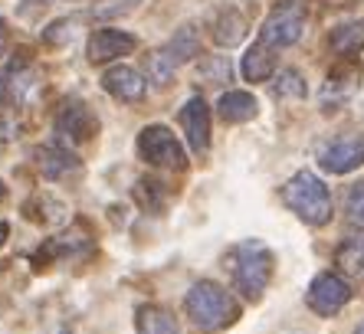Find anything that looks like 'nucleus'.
<instances>
[{
  "label": "nucleus",
  "instance_id": "obj_1",
  "mask_svg": "<svg viewBox=\"0 0 364 334\" xmlns=\"http://www.w3.org/2000/svg\"><path fill=\"white\" fill-rule=\"evenodd\" d=\"M223 266L230 269L233 289L243 295L246 301H259L266 295V285L276 269V256L266 242L259 239H243L223 256Z\"/></svg>",
  "mask_w": 364,
  "mask_h": 334
},
{
  "label": "nucleus",
  "instance_id": "obj_2",
  "mask_svg": "<svg viewBox=\"0 0 364 334\" xmlns=\"http://www.w3.org/2000/svg\"><path fill=\"white\" fill-rule=\"evenodd\" d=\"M184 311L191 318V325L203 334L223 331L240 318V301L223 289V285L210 282V279H200L187 289L184 295Z\"/></svg>",
  "mask_w": 364,
  "mask_h": 334
},
{
  "label": "nucleus",
  "instance_id": "obj_3",
  "mask_svg": "<svg viewBox=\"0 0 364 334\" xmlns=\"http://www.w3.org/2000/svg\"><path fill=\"white\" fill-rule=\"evenodd\" d=\"M282 200L309 226H325L331 220V193L322 184V177L312 171H299L289 177V184L282 187Z\"/></svg>",
  "mask_w": 364,
  "mask_h": 334
},
{
  "label": "nucleus",
  "instance_id": "obj_4",
  "mask_svg": "<svg viewBox=\"0 0 364 334\" xmlns=\"http://www.w3.org/2000/svg\"><path fill=\"white\" fill-rule=\"evenodd\" d=\"M138 158L151 167H164V171H184L187 167V151L178 141V134L168 125H148L138 134Z\"/></svg>",
  "mask_w": 364,
  "mask_h": 334
},
{
  "label": "nucleus",
  "instance_id": "obj_5",
  "mask_svg": "<svg viewBox=\"0 0 364 334\" xmlns=\"http://www.w3.org/2000/svg\"><path fill=\"white\" fill-rule=\"evenodd\" d=\"M305 30V10L299 0H282L276 7L269 10V17H266L263 30H259V40L269 43L272 50H279V46H292L299 43Z\"/></svg>",
  "mask_w": 364,
  "mask_h": 334
},
{
  "label": "nucleus",
  "instance_id": "obj_6",
  "mask_svg": "<svg viewBox=\"0 0 364 334\" xmlns=\"http://www.w3.org/2000/svg\"><path fill=\"white\" fill-rule=\"evenodd\" d=\"M305 301H309V308L315 315L331 318L351 301V285L338 272H318L312 279V285H309V292H305Z\"/></svg>",
  "mask_w": 364,
  "mask_h": 334
},
{
  "label": "nucleus",
  "instance_id": "obj_7",
  "mask_svg": "<svg viewBox=\"0 0 364 334\" xmlns=\"http://www.w3.org/2000/svg\"><path fill=\"white\" fill-rule=\"evenodd\" d=\"M364 164V138L358 134H345L335 141L318 148V167L328 174H351Z\"/></svg>",
  "mask_w": 364,
  "mask_h": 334
},
{
  "label": "nucleus",
  "instance_id": "obj_8",
  "mask_svg": "<svg viewBox=\"0 0 364 334\" xmlns=\"http://www.w3.org/2000/svg\"><path fill=\"white\" fill-rule=\"evenodd\" d=\"M56 131L63 138H69L73 144H82L99 131V122H95V115L89 112L85 102L73 99V102H63V109L56 112Z\"/></svg>",
  "mask_w": 364,
  "mask_h": 334
},
{
  "label": "nucleus",
  "instance_id": "obj_9",
  "mask_svg": "<svg viewBox=\"0 0 364 334\" xmlns=\"http://www.w3.org/2000/svg\"><path fill=\"white\" fill-rule=\"evenodd\" d=\"M135 46H138V36L105 26V30H95V33L89 36V63L105 66L112 59H122V56H128V53H135Z\"/></svg>",
  "mask_w": 364,
  "mask_h": 334
},
{
  "label": "nucleus",
  "instance_id": "obj_10",
  "mask_svg": "<svg viewBox=\"0 0 364 334\" xmlns=\"http://www.w3.org/2000/svg\"><path fill=\"white\" fill-rule=\"evenodd\" d=\"M181 128H184V134H187L191 151L203 154V151L210 148V109H207V102H203L200 95L187 99V105L181 109Z\"/></svg>",
  "mask_w": 364,
  "mask_h": 334
},
{
  "label": "nucleus",
  "instance_id": "obj_11",
  "mask_svg": "<svg viewBox=\"0 0 364 334\" xmlns=\"http://www.w3.org/2000/svg\"><path fill=\"white\" fill-rule=\"evenodd\" d=\"M102 89L112 95L115 102H141L144 99V79L138 69L132 66H112L102 75Z\"/></svg>",
  "mask_w": 364,
  "mask_h": 334
},
{
  "label": "nucleus",
  "instance_id": "obj_12",
  "mask_svg": "<svg viewBox=\"0 0 364 334\" xmlns=\"http://www.w3.org/2000/svg\"><path fill=\"white\" fill-rule=\"evenodd\" d=\"M36 167L43 171V177L60 181L69 171H79V158L66 144H43V148H36Z\"/></svg>",
  "mask_w": 364,
  "mask_h": 334
},
{
  "label": "nucleus",
  "instance_id": "obj_13",
  "mask_svg": "<svg viewBox=\"0 0 364 334\" xmlns=\"http://www.w3.org/2000/svg\"><path fill=\"white\" fill-rule=\"evenodd\" d=\"M240 72H243L246 82H266V79H272V72H276V53H272L269 43H256V46H250L243 56V63H240Z\"/></svg>",
  "mask_w": 364,
  "mask_h": 334
},
{
  "label": "nucleus",
  "instance_id": "obj_14",
  "mask_svg": "<svg viewBox=\"0 0 364 334\" xmlns=\"http://www.w3.org/2000/svg\"><path fill=\"white\" fill-rule=\"evenodd\" d=\"M256 112H259V102L253 99L250 92H223L220 102H217V115L223 118V122H230V125H240V122H250V118H256Z\"/></svg>",
  "mask_w": 364,
  "mask_h": 334
},
{
  "label": "nucleus",
  "instance_id": "obj_15",
  "mask_svg": "<svg viewBox=\"0 0 364 334\" xmlns=\"http://www.w3.org/2000/svg\"><path fill=\"white\" fill-rule=\"evenodd\" d=\"M92 249V236L82 233V230H73V233H60L53 236L46 246L40 249V256L36 259H43V256H56V259H73V256H85V252Z\"/></svg>",
  "mask_w": 364,
  "mask_h": 334
},
{
  "label": "nucleus",
  "instance_id": "obj_16",
  "mask_svg": "<svg viewBox=\"0 0 364 334\" xmlns=\"http://www.w3.org/2000/svg\"><path fill=\"white\" fill-rule=\"evenodd\" d=\"M335 266L345 272V276H361L364 272V230L358 233H348L335 249Z\"/></svg>",
  "mask_w": 364,
  "mask_h": 334
},
{
  "label": "nucleus",
  "instance_id": "obj_17",
  "mask_svg": "<svg viewBox=\"0 0 364 334\" xmlns=\"http://www.w3.org/2000/svg\"><path fill=\"white\" fill-rule=\"evenodd\" d=\"M358 75H361V69L358 66H338V69H331L328 72V82H325L322 89V99L331 102V105H338V102H345L348 95L358 89Z\"/></svg>",
  "mask_w": 364,
  "mask_h": 334
},
{
  "label": "nucleus",
  "instance_id": "obj_18",
  "mask_svg": "<svg viewBox=\"0 0 364 334\" xmlns=\"http://www.w3.org/2000/svg\"><path fill=\"white\" fill-rule=\"evenodd\" d=\"M138 334H181L178 321L171 311H164L161 305H141L135 315Z\"/></svg>",
  "mask_w": 364,
  "mask_h": 334
},
{
  "label": "nucleus",
  "instance_id": "obj_19",
  "mask_svg": "<svg viewBox=\"0 0 364 334\" xmlns=\"http://www.w3.org/2000/svg\"><path fill=\"white\" fill-rule=\"evenodd\" d=\"M246 36V17L240 10H223L220 17L213 20V43L217 46H240V40Z\"/></svg>",
  "mask_w": 364,
  "mask_h": 334
},
{
  "label": "nucleus",
  "instance_id": "obj_20",
  "mask_svg": "<svg viewBox=\"0 0 364 334\" xmlns=\"http://www.w3.org/2000/svg\"><path fill=\"white\" fill-rule=\"evenodd\" d=\"M328 43L331 50L341 53V56H355L358 50H364V20H351V23L335 26Z\"/></svg>",
  "mask_w": 364,
  "mask_h": 334
},
{
  "label": "nucleus",
  "instance_id": "obj_21",
  "mask_svg": "<svg viewBox=\"0 0 364 334\" xmlns=\"http://www.w3.org/2000/svg\"><path fill=\"white\" fill-rule=\"evenodd\" d=\"M197 53H200V40H197V30H194V26H181L178 33L171 36V43H168V56L181 66V63H187V59H194Z\"/></svg>",
  "mask_w": 364,
  "mask_h": 334
},
{
  "label": "nucleus",
  "instance_id": "obj_22",
  "mask_svg": "<svg viewBox=\"0 0 364 334\" xmlns=\"http://www.w3.org/2000/svg\"><path fill=\"white\" fill-rule=\"evenodd\" d=\"M144 69H148V79H151L158 89H164V85L174 79V69H178V63L168 56V50H158V53H148V63H144Z\"/></svg>",
  "mask_w": 364,
  "mask_h": 334
},
{
  "label": "nucleus",
  "instance_id": "obj_23",
  "mask_svg": "<svg viewBox=\"0 0 364 334\" xmlns=\"http://www.w3.org/2000/svg\"><path fill=\"white\" fill-rule=\"evenodd\" d=\"M272 92L279 99H305V79L299 69H282L279 79L272 82Z\"/></svg>",
  "mask_w": 364,
  "mask_h": 334
},
{
  "label": "nucleus",
  "instance_id": "obj_24",
  "mask_svg": "<svg viewBox=\"0 0 364 334\" xmlns=\"http://www.w3.org/2000/svg\"><path fill=\"white\" fill-rule=\"evenodd\" d=\"M135 200L141 203L144 210H158L164 207V190H161V181H151V177H141L135 187Z\"/></svg>",
  "mask_w": 364,
  "mask_h": 334
},
{
  "label": "nucleus",
  "instance_id": "obj_25",
  "mask_svg": "<svg viewBox=\"0 0 364 334\" xmlns=\"http://www.w3.org/2000/svg\"><path fill=\"white\" fill-rule=\"evenodd\" d=\"M345 210H348V217L355 220L358 226H364V181H361V184H355L351 190H348Z\"/></svg>",
  "mask_w": 364,
  "mask_h": 334
},
{
  "label": "nucleus",
  "instance_id": "obj_26",
  "mask_svg": "<svg viewBox=\"0 0 364 334\" xmlns=\"http://www.w3.org/2000/svg\"><path fill=\"white\" fill-rule=\"evenodd\" d=\"M200 72L210 79V82H227L230 79V63L223 56H217V59H203L200 63Z\"/></svg>",
  "mask_w": 364,
  "mask_h": 334
},
{
  "label": "nucleus",
  "instance_id": "obj_27",
  "mask_svg": "<svg viewBox=\"0 0 364 334\" xmlns=\"http://www.w3.org/2000/svg\"><path fill=\"white\" fill-rule=\"evenodd\" d=\"M138 0H109V4H99V7L92 10L95 17H122V14H128V10H135Z\"/></svg>",
  "mask_w": 364,
  "mask_h": 334
},
{
  "label": "nucleus",
  "instance_id": "obj_28",
  "mask_svg": "<svg viewBox=\"0 0 364 334\" xmlns=\"http://www.w3.org/2000/svg\"><path fill=\"white\" fill-rule=\"evenodd\" d=\"M66 36H73V23H69V20H60V23H53L50 30H46V40L50 43H60V40H66Z\"/></svg>",
  "mask_w": 364,
  "mask_h": 334
},
{
  "label": "nucleus",
  "instance_id": "obj_29",
  "mask_svg": "<svg viewBox=\"0 0 364 334\" xmlns=\"http://www.w3.org/2000/svg\"><path fill=\"white\" fill-rule=\"evenodd\" d=\"M14 138H20V125L14 122V118H0V141H14Z\"/></svg>",
  "mask_w": 364,
  "mask_h": 334
},
{
  "label": "nucleus",
  "instance_id": "obj_30",
  "mask_svg": "<svg viewBox=\"0 0 364 334\" xmlns=\"http://www.w3.org/2000/svg\"><path fill=\"white\" fill-rule=\"evenodd\" d=\"M4 50H7V26L0 20V56H4Z\"/></svg>",
  "mask_w": 364,
  "mask_h": 334
},
{
  "label": "nucleus",
  "instance_id": "obj_31",
  "mask_svg": "<svg viewBox=\"0 0 364 334\" xmlns=\"http://www.w3.org/2000/svg\"><path fill=\"white\" fill-rule=\"evenodd\" d=\"M7 233H10V226H7V223H0V246L7 242Z\"/></svg>",
  "mask_w": 364,
  "mask_h": 334
},
{
  "label": "nucleus",
  "instance_id": "obj_32",
  "mask_svg": "<svg viewBox=\"0 0 364 334\" xmlns=\"http://www.w3.org/2000/svg\"><path fill=\"white\" fill-rule=\"evenodd\" d=\"M4 193H7V187H4V181H0V197H4Z\"/></svg>",
  "mask_w": 364,
  "mask_h": 334
},
{
  "label": "nucleus",
  "instance_id": "obj_33",
  "mask_svg": "<svg viewBox=\"0 0 364 334\" xmlns=\"http://www.w3.org/2000/svg\"><path fill=\"white\" fill-rule=\"evenodd\" d=\"M355 334H364V321H361V325H358V331Z\"/></svg>",
  "mask_w": 364,
  "mask_h": 334
}]
</instances>
